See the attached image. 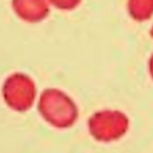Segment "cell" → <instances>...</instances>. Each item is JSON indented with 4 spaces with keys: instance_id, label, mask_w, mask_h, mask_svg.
Masks as SVG:
<instances>
[{
    "instance_id": "obj_4",
    "label": "cell",
    "mask_w": 153,
    "mask_h": 153,
    "mask_svg": "<svg viewBox=\"0 0 153 153\" xmlns=\"http://www.w3.org/2000/svg\"><path fill=\"white\" fill-rule=\"evenodd\" d=\"M12 10L19 19L27 23H39L50 12L48 0H12Z\"/></svg>"
},
{
    "instance_id": "obj_7",
    "label": "cell",
    "mask_w": 153,
    "mask_h": 153,
    "mask_svg": "<svg viewBox=\"0 0 153 153\" xmlns=\"http://www.w3.org/2000/svg\"><path fill=\"white\" fill-rule=\"evenodd\" d=\"M148 70H149V75H151V78L153 79V54L151 55V58H149V62H148Z\"/></svg>"
},
{
    "instance_id": "obj_8",
    "label": "cell",
    "mask_w": 153,
    "mask_h": 153,
    "mask_svg": "<svg viewBox=\"0 0 153 153\" xmlns=\"http://www.w3.org/2000/svg\"><path fill=\"white\" fill-rule=\"evenodd\" d=\"M151 36L153 38V24H152V28H151Z\"/></svg>"
},
{
    "instance_id": "obj_1",
    "label": "cell",
    "mask_w": 153,
    "mask_h": 153,
    "mask_svg": "<svg viewBox=\"0 0 153 153\" xmlns=\"http://www.w3.org/2000/svg\"><path fill=\"white\" fill-rule=\"evenodd\" d=\"M38 111L47 124L67 129L78 120V106L69 94L55 87L45 89L38 98Z\"/></svg>"
},
{
    "instance_id": "obj_5",
    "label": "cell",
    "mask_w": 153,
    "mask_h": 153,
    "mask_svg": "<svg viewBox=\"0 0 153 153\" xmlns=\"http://www.w3.org/2000/svg\"><path fill=\"white\" fill-rule=\"evenodd\" d=\"M128 12L137 22H145L153 16V0H128Z\"/></svg>"
},
{
    "instance_id": "obj_2",
    "label": "cell",
    "mask_w": 153,
    "mask_h": 153,
    "mask_svg": "<svg viewBox=\"0 0 153 153\" xmlns=\"http://www.w3.org/2000/svg\"><path fill=\"white\" fill-rule=\"evenodd\" d=\"M129 117L121 110H98L87 121L89 133L95 141L113 143L122 138L129 130Z\"/></svg>"
},
{
    "instance_id": "obj_6",
    "label": "cell",
    "mask_w": 153,
    "mask_h": 153,
    "mask_svg": "<svg viewBox=\"0 0 153 153\" xmlns=\"http://www.w3.org/2000/svg\"><path fill=\"white\" fill-rule=\"evenodd\" d=\"M82 0H48L50 5L58 8L62 11H71L75 10L79 4H81Z\"/></svg>"
},
{
    "instance_id": "obj_3",
    "label": "cell",
    "mask_w": 153,
    "mask_h": 153,
    "mask_svg": "<svg viewBox=\"0 0 153 153\" xmlns=\"http://www.w3.org/2000/svg\"><path fill=\"white\" fill-rule=\"evenodd\" d=\"M5 105L15 111H27L34 106L38 90L34 79L24 73H13L7 76L1 87Z\"/></svg>"
}]
</instances>
